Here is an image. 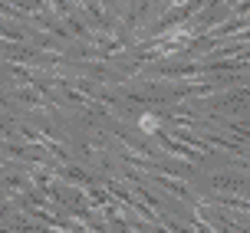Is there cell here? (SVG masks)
I'll return each instance as SVG.
<instances>
[{
    "instance_id": "obj_2",
    "label": "cell",
    "mask_w": 250,
    "mask_h": 233,
    "mask_svg": "<svg viewBox=\"0 0 250 233\" xmlns=\"http://www.w3.org/2000/svg\"><path fill=\"white\" fill-rule=\"evenodd\" d=\"M191 0H168V7H188Z\"/></svg>"
},
{
    "instance_id": "obj_1",
    "label": "cell",
    "mask_w": 250,
    "mask_h": 233,
    "mask_svg": "<svg viewBox=\"0 0 250 233\" xmlns=\"http://www.w3.org/2000/svg\"><path fill=\"white\" fill-rule=\"evenodd\" d=\"M168 115H151V112H142V118H138V128H142V135H158L162 132V125Z\"/></svg>"
}]
</instances>
